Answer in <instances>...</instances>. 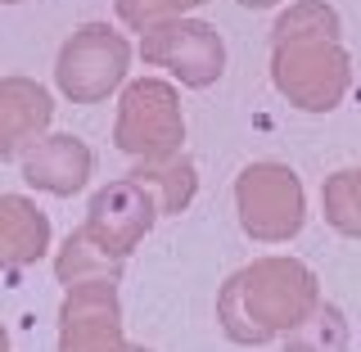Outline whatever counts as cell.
Listing matches in <instances>:
<instances>
[{
	"label": "cell",
	"mask_w": 361,
	"mask_h": 352,
	"mask_svg": "<svg viewBox=\"0 0 361 352\" xmlns=\"http://www.w3.org/2000/svg\"><path fill=\"white\" fill-rule=\"evenodd\" d=\"M131 176H140L145 186L158 195V203H163V217L185 212L190 203H195V195H199V172H195V163H190L185 154L163 158V163H135Z\"/></svg>",
	"instance_id": "obj_12"
},
{
	"label": "cell",
	"mask_w": 361,
	"mask_h": 352,
	"mask_svg": "<svg viewBox=\"0 0 361 352\" xmlns=\"http://www.w3.org/2000/svg\"><path fill=\"white\" fill-rule=\"evenodd\" d=\"M203 0H118V18L127 23L131 32H149L167 18H180L190 9H199Z\"/></svg>",
	"instance_id": "obj_15"
},
{
	"label": "cell",
	"mask_w": 361,
	"mask_h": 352,
	"mask_svg": "<svg viewBox=\"0 0 361 352\" xmlns=\"http://www.w3.org/2000/svg\"><path fill=\"white\" fill-rule=\"evenodd\" d=\"M59 352H149L122 339L118 280H82L68 285L59 308Z\"/></svg>",
	"instance_id": "obj_8"
},
{
	"label": "cell",
	"mask_w": 361,
	"mask_h": 352,
	"mask_svg": "<svg viewBox=\"0 0 361 352\" xmlns=\"http://www.w3.org/2000/svg\"><path fill=\"white\" fill-rule=\"evenodd\" d=\"M54 99L32 77H0V158H23L50 131Z\"/></svg>",
	"instance_id": "obj_10"
},
{
	"label": "cell",
	"mask_w": 361,
	"mask_h": 352,
	"mask_svg": "<svg viewBox=\"0 0 361 352\" xmlns=\"http://www.w3.org/2000/svg\"><path fill=\"white\" fill-rule=\"evenodd\" d=\"M0 352H9V334L5 330H0Z\"/></svg>",
	"instance_id": "obj_17"
},
{
	"label": "cell",
	"mask_w": 361,
	"mask_h": 352,
	"mask_svg": "<svg viewBox=\"0 0 361 352\" xmlns=\"http://www.w3.org/2000/svg\"><path fill=\"white\" fill-rule=\"evenodd\" d=\"M321 208H325V221H330L338 235L361 240V163L357 167H338L334 176H325Z\"/></svg>",
	"instance_id": "obj_13"
},
{
	"label": "cell",
	"mask_w": 361,
	"mask_h": 352,
	"mask_svg": "<svg viewBox=\"0 0 361 352\" xmlns=\"http://www.w3.org/2000/svg\"><path fill=\"white\" fill-rule=\"evenodd\" d=\"M348 348V325H343V312L321 303L312 312V321H302L298 330L289 334V352H343Z\"/></svg>",
	"instance_id": "obj_14"
},
{
	"label": "cell",
	"mask_w": 361,
	"mask_h": 352,
	"mask_svg": "<svg viewBox=\"0 0 361 352\" xmlns=\"http://www.w3.org/2000/svg\"><path fill=\"white\" fill-rule=\"evenodd\" d=\"M140 54L145 63L154 68H167L180 86L190 90H208L212 82H221L226 73V41L212 23L203 18H167L158 28L140 32Z\"/></svg>",
	"instance_id": "obj_7"
},
{
	"label": "cell",
	"mask_w": 361,
	"mask_h": 352,
	"mask_svg": "<svg viewBox=\"0 0 361 352\" xmlns=\"http://www.w3.org/2000/svg\"><path fill=\"white\" fill-rule=\"evenodd\" d=\"M343 23L325 0H298L271 28V82L302 113H330L353 86Z\"/></svg>",
	"instance_id": "obj_1"
},
{
	"label": "cell",
	"mask_w": 361,
	"mask_h": 352,
	"mask_svg": "<svg viewBox=\"0 0 361 352\" xmlns=\"http://www.w3.org/2000/svg\"><path fill=\"white\" fill-rule=\"evenodd\" d=\"M203 5H208V0H203Z\"/></svg>",
	"instance_id": "obj_19"
},
{
	"label": "cell",
	"mask_w": 361,
	"mask_h": 352,
	"mask_svg": "<svg viewBox=\"0 0 361 352\" xmlns=\"http://www.w3.org/2000/svg\"><path fill=\"white\" fill-rule=\"evenodd\" d=\"M95 172V154L82 135H68V131H54V135H41L27 154H23V181L32 190H45L54 199H68L90 181Z\"/></svg>",
	"instance_id": "obj_9"
},
{
	"label": "cell",
	"mask_w": 361,
	"mask_h": 352,
	"mask_svg": "<svg viewBox=\"0 0 361 352\" xmlns=\"http://www.w3.org/2000/svg\"><path fill=\"white\" fill-rule=\"evenodd\" d=\"M244 9H271V5H280V0H240Z\"/></svg>",
	"instance_id": "obj_16"
},
{
	"label": "cell",
	"mask_w": 361,
	"mask_h": 352,
	"mask_svg": "<svg viewBox=\"0 0 361 352\" xmlns=\"http://www.w3.org/2000/svg\"><path fill=\"white\" fill-rule=\"evenodd\" d=\"M163 203L140 176H118L90 195L86 221L63 240L54 257L59 285H82V280H118L127 257L140 248V240L158 226Z\"/></svg>",
	"instance_id": "obj_2"
},
{
	"label": "cell",
	"mask_w": 361,
	"mask_h": 352,
	"mask_svg": "<svg viewBox=\"0 0 361 352\" xmlns=\"http://www.w3.org/2000/svg\"><path fill=\"white\" fill-rule=\"evenodd\" d=\"M50 217L27 195H5L0 190V271L32 267L50 253Z\"/></svg>",
	"instance_id": "obj_11"
},
{
	"label": "cell",
	"mask_w": 361,
	"mask_h": 352,
	"mask_svg": "<svg viewBox=\"0 0 361 352\" xmlns=\"http://www.w3.org/2000/svg\"><path fill=\"white\" fill-rule=\"evenodd\" d=\"M235 212L248 240L289 244L307 221V195L298 172L285 163H248L235 176Z\"/></svg>",
	"instance_id": "obj_5"
},
{
	"label": "cell",
	"mask_w": 361,
	"mask_h": 352,
	"mask_svg": "<svg viewBox=\"0 0 361 352\" xmlns=\"http://www.w3.org/2000/svg\"><path fill=\"white\" fill-rule=\"evenodd\" d=\"M0 5H23V0H0Z\"/></svg>",
	"instance_id": "obj_18"
},
{
	"label": "cell",
	"mask_w": 361,
	"mask_h": 352,
	"mask_svg": "<svg viewBox=\"0 0 361 352\" xmlns=\"http://www.w3.org/2000/svg\"><path fill=\"white\" fill-rule=\"evenodd\" d=\"M131 73V41L109 23H86L59 45L54 82L73 104H104Z\"/></svg>",
	"instance_id": "obj_6"
},
{
	"label": "cell",
	"mask_w": 361,
	"mask_h": 352,
	"mask_svg": "<svg viewBox=\"0 0 361 352\" xmlns=\"http://www.w3.org/2000/svg\"><path fill=\"white\" fill-rule=\"evenodd\" d=\"M321 308V280L298 257H257L240 267L217 293V321L240 344L293 334Z\"/></svg>",
	"instance_id": "obj_3"
},
{
	"label": "cell",
	"mask_w": 361,
	"mask_h": 352,
	"mask_svg": "<svg viewBox=\"0 0 361 352\" xmlns=\"http://www.w3.org/2000/svg\"><path fill=\"white\" fill-rule=\"evenodd\" d=\"M185 140V113L180 95L163 77H135L122 86L118 118H113V145L140 163H163L180 154Z\"/></svg>",
	"instance_id": "obj_4"
}]
</instances>
